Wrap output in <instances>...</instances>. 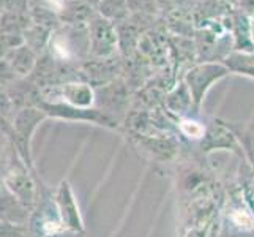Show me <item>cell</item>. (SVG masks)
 Instances as JSON below:
<instances>
[{
    "label": "cell",
    "instance_id": "obj_13",
    "mask_svg": "<svg viewBox=\"0 0 254 237\" xmlns=\"http://www.w3.org/2000/svg\"><path fill=\"white\" fill-rule=\"evenodd\" d=\"M43 237H60V236L56 233V234H48V236H43Z\"/></svg>",
    "mask_w": 254,
    "mask_h": 237
},
{
    "label": "cell",
    "instance_id": "obj_8",
    "mask_svg": "<svg viewBox=\"0 0 254 237\" xmlns=\"http://www.w3.org/2000/svg\"><path fill=\"white\" fill-rule=\"evenodd\" d=\"M226 72H227V70L223 65H204V67H199L196 70H192V73H190V81H191L192 89H194L197 100H199L200 93H202V90H204L202 84L212 82L215 78L218 79L220 76L226 75Z\"/></svg>",
    "mask_w": 254,
    "mask_h": 237
},
{
    "label": "cell",
    "instance_id": "obj_7",
    "mask_svg": "<svg viewBox=\"0 0 254 237\" xmlns=\"http://www.w3.org/2000/svg\"><path fill=\"white\" fill-rule=\"evenodd\" d=\"M59 93L62 101L56 103H65L74 108H89L93 101V92L87 84H64L59 87Z\"/></svg>",
    "mask_w": 254,
    "mask_h": 237
},
{
    "label": "cell",
    "instance_id": "obj_1",
    "mask_svg": "<svg viewBox=\"0 0 254 237\" xmlns=\"http://www.w3.org/2000/svg\"><path fill=\"white\" fill-rule=\"evenodd\" d=\"M46 117V114L38 108H22L14 114L13 119V136L14 147L24 166H32L30 144L35 128Z\"/></svg>",
    "mask_w": 254,
    "mask_h": 237
},
{
    "label": "cell",
    "instance_id": "obj_6",
    "mask_svg": "<svg viewBox=\"0 0 254 237\" xmlns=\"http://www.w3.org/2000/svg\"><path fill=\"white\" fill-rule=\"evenodd\" d=\"M5 64L16 76H27L35 67V52L27 45H19L6 52Z\"/></svg>",
    "mask_w": 254,
    "mask_h": 237
},
{
    "label": "cell",
    "instance_id": "obj_9",
    "mask_svg": "<svg viewBox=\"0 0 254 237\" xmlns=\"http://www.w3.org/2000/svg\"><path fill=\"white\" fill-rule=\"evenodd\" d=\"M100 13L109 21H119L128 16L127 0H100Z\"/></svg>",
    "mask_w": 254,
    "mask_h": 237
},
{
    "label": "cell",
    "instance_id": "obj_5",
    "mask_svg": "<svg viewBox=\"0 0 254 237\" xmlns=\"http://www.w3.org/2000/svg\"><path fill=\"white\" fill-rule=\"evenodd\" d=\"M0 222L14 226H27L30 222V209L19 203L5 185L0 188Z\"/></svg>",
    "mask_w": 254,
    "mask_h": 237
},
{
    "label": "cell",
    "instance_id": "obj_12",
    "mask_svg": "<svg viewBox=\"0 0 254 237\" xmlns=\"http://www.w3.org/2000/svg\"><path fill=\"white\" fill-rule=\"evenodd\" d=\"M3 187V174H0V188Z\"/></svg>",
    "mask_w": 254,
    "mask_h": 237
},
{
    "label": "cell",
    "instance_id": "obj_2",
    "mask_svg": "<svg viewBox=\"0 0 254 237\" xmlns=\"http://www.w3.org/2000/svg\"><path fill=\"white\" fill-rule=\"evenodd\" d=\"M3 185L11 195L22 203L25 207H32L37 204V185L27 171V166L22 168H11L3 174Z\"/></svg>",
    "mask_w": 254,
    "mask_h": 237
},
{
    "label": "cell",
    "instance_id": "obj_10",
    "mask_svg": "<svg viewBox=\"0 0 254 237\" xmlns=\"http://www.w3.org/2000/svg\"><path fill=\"white\" fill-rule=\"evenodd\" d=\"M227 65L232 70L254 76V54L253 52H242V54H232L227 59Z\"/></svg>",
    "mask_w": 254,
    "mask_h": 237
},
{
    "label": "cell",
    "instance_id": "obj_3",
    "mask_svg": "<svg viewBox=\"0 0 254 237\" xmlns=\"http://www.w3.org/2000/svg\"><path fill=\"white\" fill-rule=\"evenodd\" d=\"M117 29L106 17H95L89 24L90 49L95 56H109L117 45Z\"/></svg>",
    "mask_w": 254,
    "mask_h": 237
},
{
    "label": "cell",
    "instance_id": "obj_4",
    "mask_svg": "<svg viewBox=\"0 0 254 237\" xmlns=\"http://www.w3.org/2000/svg\"><path fill=\"white\" fill-rule=\"evenodd\" d=\"M56 209L60 215V222H62L64 228L68 230H81V217L79 210H77L74 196L71 193L68 182H62L56 193Z\"/></svg>",
    "mask_w": 254,
    "mask_h": 237
},
{
    "label": "cell",
    "instance_id": "obj_11",
    "mask_svg": "<svg viewBox=\"0 0 254 237\" xmlns=\"http://www.w3.org/2000/svg\"><path fill=\"white\" fill-rule=\"evenodd\" d=\"M250 37H251V43L254 46V16H250Z\"/></svg>",
    "mask_w": 254,
    "mask_h": 237
}]
</instances>
